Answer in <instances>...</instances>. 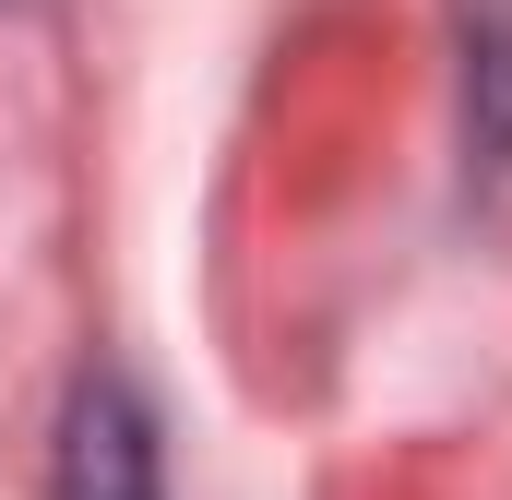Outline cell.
Wrapping results in <instances>:
<instances>
[{
    "label": "cell",
    "instance_id": "obj_2",
    "mask_svg": "<svg viewBox=\"0 0 512 500\" xmlns=\"http://www.w3.org/2000/svg\"><path fill=\"white\" fill-rule=\"evenodd\" d=\"M465 155L512 167V0H465Z\"/></svg>",
    "mask_w": 512,
    "mask_h": 500
},
{
    "label": "cell",
    "instance_id": "obj_1",
    "mask_svg": "<svg viewBox=\"0 0 512 500\" xmlns=\"http://www.w3.org/2000/svg\"><path fill=\"white\" fill-rule=\"evenodd\" d=\"M48 500H167V453H155V405L131 370H84L60 405V453H48Z\"/></svg>",
    "mask_w": 512,
    "mask_h": 500
}]
</instances>
